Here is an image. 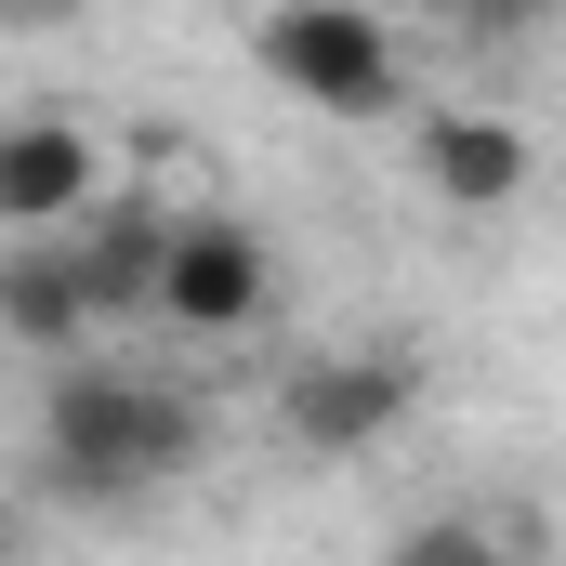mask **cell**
Listing matches in <instances>:
<instances>
[{
  "instance_id": "obj_1",
  "label": "cell",
  "mask_w": 566,
  "mask_h": 566,
  "mask_svg": "<svg viewBox=\"0 0 566 566\" xmlns=\"http://www.w3.org/2000/svg\"><path fill=\"white\" fill-rule=\"evenodd\" d=\"M198 448H211L198 396L145 382V369H119V356H53V369H40V474H53L66 501L171 488Z\"/></svg>"
},
{
  "instance_id": "obj_2",
  "label": "cell",
  "mask_w": 566,
  "mask_h": 566,
  "mask_svg": "<svg viewBox=\"0 0 566 566\" xmlns=\"http://www.w3.org/2000/svg\"><path fill=\"white\" fill-rule=\"evenodd\" d=\"M251 53H264V80H277L290 106H316V119H396V93H409V53H396V27L369 0H264Z\"/></svg>"
},
{
  "instance_id": "obj_3",
  "label": "cell",
  "mask_w": 566,
  "mask_h": 566,
  "mask_svg": "<svg viewBox=\"0 0 566 566\" xmlns=\"http://www.w3.org/2000/svg\"><path fill=\"white\" fill-rule=\"evenodd\" d=\"M409 409H422V356H409V343L303 356V369H290V396H277V422H290V448H303V461H369Z\"/></svg>"
},
{
  "instance_id": "obj_4",
  "label": "cell",
  "mask_w": 566,
  "mask_h": 566,
  "mask_svg": "<svg viewBox=\"0 0 566 566\" xmlns=\"http://www.w3.org/2000/svg\"><path fill=\"white\" fill-rule=\"evenodd\" d=\"M264 303H277V251H264L251 211H185L171 224V277H158V316L171 329L238 343V329H264Z\"/></svg>"
},
{
  "instance_id": "obj_5",
  "label": "cell",
  "mask_w": 566,
  "mask_h": 566,
  "mask_svg": "<svg viewBox=\"0 0 566 566\" xmlns=\"http://www.w3.org/2000/svg\"><path fill=\"white\" fill-rule=\"evenodd\" d=\"M409 158H422V185L448 211H514L541 185V145H527V119H501V106H422L409 119Z\"/></svg>"
},
{
  "instance_id": "obj_6",
  "label": "cell",
  "mask_w": 566,
  "mask_h": 566,
  "mask_svg": "<svg viewBox=\"0 0 566 566\" xmlns=\"http://www.w3.org/2000/svg\"><path fill=\"white\" fill-rule=\"evenodd\" d=\"M171 224H185V211H158L145 185H106V198L66 224V264H80V290H93V316H106V329H119V316H158Z\"/></svg>"
},
{
  "instance_id": "obj_7",
  "label": "cell",
  "mask_w": 566,
  "mask_h": 566,
  "mask_svg": "<svg viewBox=\"0 0 566 566\" xmlns=\"http://www.w3.org/2000/svg\"><path fill=\"white\" fill-rule=\"evenodd\" d=\"M93 198H106V145L80 133V119L40 106V119L0 133V224H13V238H66Z\"/></svg>"
},
{
  "instance_id": "obj_8",
  "label": "cell",
  "mask_w": 566,
  "mask_h": 566,
  "mask_svg": "<svg viewBox=\"0 0 566 566\" xmlns=\"http://www.w3.org/2000/svg\"><path fill=\"white\" fill-rule=\"evenodd\" d=\"M93 329H106V316H93V290H80L66 251H40V238H27V251L0 264V343H13V356H40V369H53V356H93Z\"/></svg>"
},
{
  "instance_id": "obj_9",
  "label": "cell",
  "mask_w": 566,
  "mask_h": 566,
  "mask_svg": "<svg viewBox=\"0 0 566 566\" xmlns=\"http://www.w3.org/2000/svg\"><path fill=\"white\" fill-rule=\"evenodd\" d=\"M554 13H566V0H461V27H474V40H541Z\"/></svg>"
},
{
  "instance_id": "obj_10",
  "label": "cell",
  "mask_w": 566,
  "mask_h": 566,
  "mask_svg": "<svg viewBox=\"0 0 566 566\" xmlns=\"http://www.w3.org/2000/svg\"><path fill=\"white\" fill-rule=\"evenodd\" d=\"M53 13H80V0H0V27H53Z\"/></svg>"
}]
</instances>
